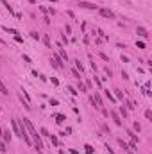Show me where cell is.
Wrapping results in <instances>:
<instances>
[{"label": "cell", "mask_w": 152, "mask_h": 154, "mask_svg": "<svg viewBox=\"0 0 152 154\" xmlns=\"http://www.w3.org/2000/svg\"><path fill=\"white\" fill-rule=\"evenodd\" d=\"M0 2H2V5H4V7L9 11V15H15V11H13V7L9 5V2H7V0H0Z\"/></svg>", "instance_id": "6"}, {"label": "cell", "mask_w": 152, "mask_h": 154, "mask_svg": "<svg viewBox=\"0 0 152 154\" xmlns=\"http://www.w3.org/2000/svg\"><path fill=\"white\" fill-rule=\"evenodd\" d=\"M106 97H108V99L111 100V102H115V100H116V99H115L113 95H111V91H109V90H106Z\"/></svg>", "instance_id": "13"}, {"label": "cell", "mask_w": 152, "mask_h": 154, "mask_svg": "<svg viewBox=\"0 0 152 154\" xmlns=\"http://www.w3.org/2000/svg\"><path fill=\"white\" fill-rule=\"evenodd\" d=\"M136 34L141 36V38H145V39L149 38V32H147V29H145V27H138V29H136Z\"/></svg>", "instance_id": "3"}, {"label": "cell", "mask_w": 152, "mask_h": 154, "mask_svg": "<svg viewBox=\"0 0 152 154\" xmlns=\"http://www.w3.org/2000/svg\"><path fill=\"white\" fill-rule=\"evenodd\" d=\"M0 91H2L4 95H7V93H9V91H7V88H5V84H4L2 81H0Z\"/></svg>", "instance_id": "12"}, {"label": "cell", "mask_w": 152, "mask_h": 154, "mask_svg": "<svg viewBox=\"0 0 152 154\" xmlns=\"http://www.w3.org/2000/svg\"><path fill=\"white\" fill-rule=\"evenodd\" d=\"M39 133H41V135H43V136H48V131H47V129H45V127H41V129H39Z\"/></svg>", "instance_id": "22"}, {"label": "cell", "mask_w": 152, "mask_h": 154, "mask_svg": "<svg viewBox=\"0 0 152 154\" xmlns=\"http://www.w3.org/2000/svg\"><path fill=\"white\" fill-rule=\"evenodd\" d=\"M108 154H115V152H113V149H111L109 145H108Z\"/></svg>", "instance_id": "28"}, {"label": "cell", "mask_w": 152, "mask_h": 154, "mask_svg": "<svg viewBox=\"0 0 152 154\" xmlns=\"http://www.w3.org/2000/svg\"><path fill=\"white\" fill-rule=\"evenodd\" d=\"M43 41H45V45H47V47H52V43H50V38H48V36H45V38H43Z\"/></svg>", "instance_id": "18"}, {"label": "cell", "mask_w": 152, "mask_h": 154, "mask_svg": "<svg viewBox=\"0 0 152 154\" xmlns=\"http://www.w3.org/2000/svg\"><path fill=\"white\" fill-rule=\"evenodd\" d=\"M125 106H127L129 109H134V108H136V106H134L133 102H131V100H125Z\"/></svg>", "instance_id": "16"}, {"label": "cell", "mask_w": 152, "mask_h": 154, "mask_svg": "<svg viewBox=\"0 0 152 154\" xmlns=\"http://www.w3.org/2000/svg\"><path fill=\"white\" fill-rule=\"evenodd\" d=\"M68 91H72V95H77L79 91H75V88H68Z\"/></svg>", "instance_id": "27"}, {"label": "cell", "mask_w": 152, "mask_h": 154, "mask_svg": "<svg viewBox=\"0 0 152 154\" xmlns=\"http://www.w3.org/2000/svg\"><path fill=\"white\" fill-rule=\"evenodd\" d=\"M72 73H74V77H75V79H79V81H81V73H79V70H77V68L72 70Z\"/></svg>", "instance_id": "14"}, {"label": "cell", "mask_w": 152, "mask_h": 154, "mask_svg": "<svg viewBox=\"0 0 152 154\" xmlns=\"http://www.w3.org/2000/svg\"><path fill=\"white\" fill-rule=\"evenodd\" d=\"M109 115H111V118L115 120V124H116V125H122V118H120V115H118L116 111H111Z\"/></svg>", "instance_id": "2"}, {"label": "cell", "mask_w": 152, "mask_h": 154, "mask_svg": "<svg viewBox=\"0 0 152 154\" xmlns=\"http://www.w3.org/2000/svg\"><path fill=\"white\" fill-rule=\"evenodd\" d=\"M64 120H66V117L61 115V113H57V115H56V122H57V124H63Z\"/></svg>", "instance_id": "8"}, {"label": "cell", "mask_w": 152, "mask_h": 154, "mask_svg": "<svg viewBox=\"0 0 152 154\" xmlns=\"http://www.w3.org/2000/svg\"><path fill=\"white\" fill-rule=\"evenodd\" d=\"M0 152H7V145H5L4 140H0Z\"/></svg>", "instance_id": "10"}, {"label": "cell", "mask_w": 152, "mask_h": 154, "mask_svg": "<svg viewBox=\"0 0 152 154\" xmlns=\"http://www.w3.org/2000/svg\"><path fill=\"white\" fill-rule=\"evenodd\" d=\"M48 2H56V0H48Z\"/></svg>", "instance_id": "31"}, {"label": "cell", "mask_w": 152, "mask_h": 154, "mask_svg": "<svg viewBox=\"0 0 152 154\" xmlns=\"http://www.w3.org/2000/svg\"><path fill=\"white\" fill-rule=\"evenodd\" d=\"M31 36H32V39H39V34H38V32H31Z\"/></svg>", "instance_id": "23"}, {"label": "cell", "mask_w": 152, "mask_h": 154, "mask_svg": "<svg viewBox=\"0 0 152 154\" xmlns=\"http://www.w3.org/2000/svg\"><path fill=\"white\" fill-rule=\"evenodd\" d=\"M48 138H50V142H52V143H54L56 147L59 145V140H57V136H56V135H48Z\"/></svg>", "instance_id": "9"}, {"label": "cell", "mask_w": 152, "mask_h": 154, "mask_svg": "<svg viewBox=\"0 0 152 154\" xmlns=\"http://www.w3.org/2000/svg\"><path fill=\"white\" fill-rule=\"evenodd\" d=\"M23 124H25V127H27V133H29V136L32 138V143H34V147L38 149V152H43V142H41V136L38 135V131L34 129L32 122H31L29 118H23Z\"/></svg>", "instance_id": "1"}, {"label": "cell", "mask_w": 152, "mask_h": 154, "mask_svg": "<svg viewBox=\"0 0 152 154\" xmlns=\"http://www.w3.org/2000/svg\"><path fill=\"white\" fill-rule=\"evenodd\" d=\"M59 154H66V152H64V151H59Z\"/></svg>", "instance_id": "30"}, {"label": "cell", "mask_w": 152, "mask_h": 154, "mask_svg": "<svg viewBox=\"0 0 152 154\" xmlns=\"http://www.w3.org/2000/svg\"><path fill=\"white\" fill-rule=\"evenodd\" d=\"M145 118H149V120L152 118V111H150V109H147V111H145Z\"/></svg>", "instance_id": "21"}, {"label": "cell", "mask_w": 152, "mask_h": 154, "mask_svg": "<svg viewBox=\"0 0 152 154\" xmlns=\"http://www.w3.org/2000/svg\"><path fill=\"white\" fill-rule=\"evenodd\" d=\"M79 5H81V7H86V9H97V5L95 4H90V2H81Z\"/></svg>", "instance_id": "7"}, {"label": "cell", "mask_w": 152, "mask_h": 154, "mask_svg": "<svg viewBox=\"0 0 152 154\" xmlns=\"http://www.w3.org/2000/svg\"><path fill=\"white\" fill-rule=\"evenodd\" d=\"M84 149H86V154H93V147H91L90 143H86V145H84Z\"/></svg>", "instance_id": "11"}, {"label": "cell", "mask_w": 152, "mask_h": 154, "mask_svg": "<svg viewBox=\"0 0 152 154\" xmlns=\"http://www.w3.org/2000/svg\"><path fill=\"white\" fill-rule=\"evenodd\" d=\"M115 93H116V99L123 100V95H122V91H120V90H115Z\"/></svg>", "instance_id": "19"}, {"label": "cell", "mask_w": 152, "mask_h": 154, "mask_svg": "<svg viewBox=\"0 0 152 154\" xmlns=\"http://www.w3.org/2000/svg\"><path fill=\"white\" fill-rule=\"evenodd\" d=\"M134 129H136V131H140V129H141V125L138 124V122H134Z\"/></svg>", "instance_id": "26"}, {"label": "cell", "mask_w": 152, "mask_h": 154, "mask_svg": "<svg viewBox=\"0 0 152 154\" xmlns=\"http://www.w3.org/2000/svg\"><path fill=\"white\" fill-rule=\"evenodd\" d=\"M100 15L104 18H115V13L111 11V9H100Z\"/></svg>", "instance_id": "4"}, {"label": "cell", "mask_w": 152, "mask_h": 154, "mask_svg": "<svg viewBox=\"0 0 152 154\" xmlns=\"http://www.w3.org/2000/svg\"><path fill=\"white\" fill-rule=\"evenodd\" d=\"M79 90H81V91H86V84H82V83H79Z\"/></svg>", "instance_id": "24"}, {"label": "cell", "mask_w": 152, "mask_h": 154, "mask_svg": "<svg viewBox=\"0 0 152 154\" xmlns=\"http://www.w3.org/2000/svg\"><path fill=\"white\" fill-rule=\"evenodd\" d=\"M75 68H77V70H81V72H82V70H84V66L81 65V61H75Z\"/></svg>", "instance_id": "17"}, {"label": "cell", "mask_w": 152, "mask_h": 154, "mask_svg": "<svg viewBox=\"0 0 152 154\" xmlns=\"http://www.w3.org/2000/svg\"><path fill=\"white\" fill-rule=\"evenodd\" d=\"M70 152H72V154H79V151H75V149H72Z\"/></svg>", "instance_id": "29"}, {"label": "cell", "mask_w": 152, "mask_h": 154, "mask_svg": "<svg viewBox=\"0 0 152 154\" xmlns=\"http://www.w3.org/2000/svg\"><path fill=\"white\" fill-rule=\"evenodd\" d=\"M15 39H16V41H18V43H23V38H22V36H20V34H15Z\"/></svg>", "instance_id": "20"}, {"label": "cell", "mask_w": 152, "mask_h": 154, "mask_svg": "<svg viewBox=\"0 0 152 154\" xmlns=\"http://www.w3.org/2000/svg\"><path fill=\"white\" fill-rule=\"evenodd\" d=\"M120 115H122L123 118H127V109H125V108H123V106H122V108H120Z\"/></svg>", "instance_id": "15"}, {"label": "cell", "mask_w": 152, "mask_h": 154, "mask_svg": "<svg viewBox=\"0 0 152 154\" xmlns=\"http://www.w3.org/2000/svg\"><path fill=\"white\" fill-rule=\"evenodd\" d=\"M136 45H138V49H145V43H143V41H138Z\"/></svg>", "instance_id": "25"}, {"label": "cell", "mask_w": 152, "mask_h": 154, "mask_svg": "<svg viewBox=\"0 0 152 154\" xmlns=\"http://www.w3.org/2000/svg\"><path fill=\"white\" fill-rule=\"evenodd\" d=\"M2 140H4L5 143H9L11 142V133L9 131H2Z\"/></svg>", "instance_id": "5"}]
</instances>
